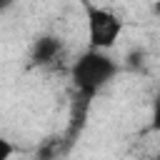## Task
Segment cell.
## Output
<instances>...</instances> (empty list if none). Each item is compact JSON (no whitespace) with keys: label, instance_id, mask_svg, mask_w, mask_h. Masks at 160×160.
<instances>
[{"label":"cell","instance_id":"cell-1","mask_svg":"<svg viewBox=\"0 0 160 160\" xmlns=\"http://www.w3.org/2000/svg\"><path fill=\"white\" fill-rule=\"evenodd\" d=\"M118 72V62L100 50H85L82 55H78L70 65V80L75 92L88 102L90 98H95Z\"/></svg>","mask_w":160,"mask_h":160},{"label":"cell","instance_id":"cell-2","mask_svg":"<svg viewBox=\"0 0 160 160\" xmlns=\"http://www.w3.org/2000/svg\"><path fill=\"white\" fill-rule=\"evenodd\" d=\"M82 8H85V20H88V45H90V50H100V52L110 50L122 32V20L112 10L95 5L90 0H82Z\"/></svg>","mask_w":160,"mask_h":160},{"label":"cell","instance_id":"cell-3","mask_svg":"<svg viewBox=\"0 0 160 160\" xmlns=\"http://www.w3.org/2000/svg\"><path fill=\"white\" fill-rule=\"evenodd\" d=\"M65 52V42L58 35H40L30 48V60L35 68H55Z\"/></svg>","mask_w":160,"mask_h":160},{"label":"cell","instance_id":"cell-4","mask_svg":"<svg viewBox=\"0 0 160 160\" xmlns=\"http://www.w3.org/2000/svg\"><path fill=\"white\" fill-rule=\"evenodd\" d=\"M150 130L160 132V92L152 98V110H150Z\"/></svg>","mask_w":160,"mask_h":160},{"label":"cell","instance_id":"cell-5","mask_svg":"<svg viewBox=\"0 0 160 160\" xmlns=\"http://www.w3.org/2000/svg\"><path fill=\"white\" fill-rule=\"evenodd\" d=\"M12 152H15L12 142H10L5 135H0V160H10V158H12Z\"/></svg>","mask_w":160,"mask_h":160},{"label":"cell","instance_id":"cell-6","mask_svg":"<svg viewBox=\"0 0 160 160\" xmlns=\"http://www.w3.org/2000/svg\"><path fill=\"white\" fill-rule=\"evenodd\" d=\"M150 10H152V15H160V0H152L150 2Z\"/></svg>","mask_w":160,"mask_h":160},{"label":"cell","instance_id":"cell-7","mask_svg":"<svg viewBox=\"0 0 160 160\" xmlns=\"http://www.w3.org/2000/svg\"><path fill=\"white\" fill-rule=\"evenodd\" d=\"M12 2H15V0H0V12H5V10L12 5Z\"/></svg>","mask_w":160,"mask_h":160},{"label":"cell","instance_id":"cell-8","mask_svg":"<svg viewBox=\"0 0 160 160\" xmlns=\"http://www.w3.org/2000/svg\"><path fill=\"white\" fill-rule=\"evenodd\" d=\"M148 160H160V152H155V155H150Z\"/></svg>","mask_w":160,"mask_h":160},{"label":"cell","instance_id":"cell-9","mask_svg":"<svg viewBox=\"0 0 160 160\" xmlns=\"http://www.w3.org/2000/svg\"><path fill=\"white\" fill-rule=\"evenodd\" d=\"M148 2H152V0H148Z\"/></svg>","mask_w":160,"mask_h":160}]
</instances>
